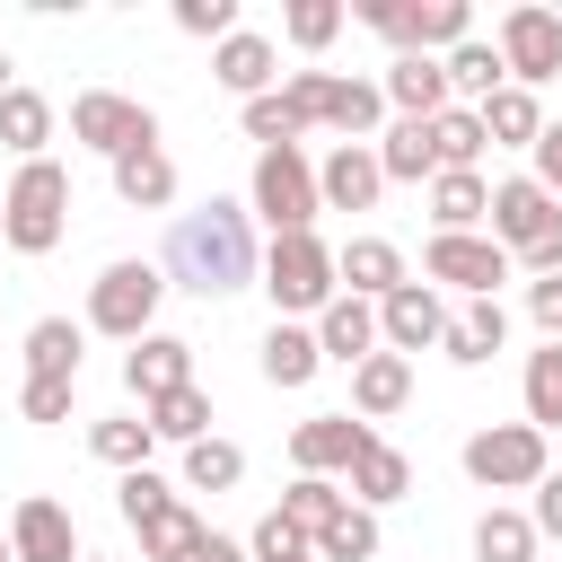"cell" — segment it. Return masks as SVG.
I'll use <instances>...</instances> for the list:
<instances>
[{"instance_id": "1", "label": "cell", "mask_w": 562, "mask_h": 562, "mask_svg": "<svg viewBox=\"0 0 562 562\" xmlns=\"http://www.w3.org/2000/svg\"><path fill=\"white\" fill-rule=\"evenodd\" d=\"M167 272H176L184 290H202V299L246 290V281H255V228H246V211H237V202L184 211L176 237H167Z\"/></svg>"}, {"instance_id": "2", "label": "cell", "mask_w": 562, "mask_h": 562, "mask_svg": "<svg viewBox=\"0 0 562 562\" xmlns=\"http://www.w3.org/2000/svg\"><path fill=\"white\" fill-rule=\"evenodd\" d=\"M61 228H70V167L26 158V167L9 176V193H0V246H18V255H53Z\"/></svg>"}, {"instance_id": "3", "label": "cell", "mask_w": 562, "mask_h": 562, "mask_svg": "<svg viewBox=\"0 0 562 562\" xmlns=\"http://www.w3.org/2000/svg\"><path fill=\"white\" fill-rule=\"evenodd\" d=\"M272 97L290 105L299 132H307V123H334L342 140H369V132H378V105H386L369 79H334V70H290Z\"/></svg>"}, {"instance_id": "4", "label": "cell", "mask_w": 562, "mask_h": 562, "mask_svg": "<svg viewBox=\"0 0 562 562\" xmlns=\"http://www.w3.org/2000/svg\"><path fill=\"white\" fill-rule=\"evenodd\" d=\"M263 290H272L281 325H290V316H307V307H325V299L342 290V281H334V246H325L316 228L272 237V255H263Z\"/></svg>"}, {"instance_id": "5", "label": "cell", "mask_w": 562, "mask_h": 562, "mask_svg": "<svg viewBox=\"0 0 562 562\" xmlns=\"http://www.w3.org/2000/svg\"><path fill=\"white\" fill-rule=\"evenodd\" d=\"M158 299H167V272H158V263H140V255H123V263H105V272H97V290H88V325H97V334H114V342H140V334H149V316H158Z\"/></svg>"}, {"instance_id": "6", "label": "cell", "mask_w": 562, "mask_h": 562, "mask_svg": "<svg viewBox=\"0 0 562 562\" xmlns=\"http://www.w3.org/2000/svg\"><path fill=\"white\" fill-rule=\"evenodd\" d=\"M70 140H88L105 158H132V149H158V114L123 88H79L70 97Z\"/></svg>"}, {"instance_id": "7", "label": "cell", "mask_w": 562, "mask_h": 562, "mask_svg": "<svg viewBox=\"0 0 562 562\" xmlns=\"http://www.w3.org/2000/svg\"><path fill=\"white\" fill-rule=\"evenodd\" d=\"M360 26H378L386 44H404V53L430 61V53H457L474 18H465V0H369Z\"/></svg>"}, {"instance_id": "8", "label": "cell", "mask_w": 562, "mask_h": 562, "mask_svg": "<svg viewBox=\"0 0 562 562\" xmlns=\"http://www.w3.org/2000/svg\"><path fill=\"white\" fill-rule=\"evenodd\" d=\"M465 474H474L483 492H527V483H544V430H527V422L474 430V439H465Z\"/></svg>"}, {"instance_id": "9", "label": "cell", "mask_w": 562, "mask_h": 562, "mask_svg": "<svg viewBox=\"0 0 562 562\" xmlns=\"http://www.w3.org/2000/svg\"><path fill=\"white\" fill-rule=\"evenodd\" d=\"M255 211L272 220V237H299V228H316V167L299 158V149H263L255 158Z\"/></svg>"}, {"instance_id": "10", "label": "cell", "mask_w": 562, "mask_h": 562, "mask_svg": "<svg viewBox=\"0 0 562 562\" xmlns=\"http://www.w3.org/2000/svg\"><path fill=\"white\" fill-rule=\"evenodd\" d=\"M492 53H501V70H509L518 88H536V79H553V70H562V18H553V9H536V0H518V9H501Z\"/></svg>"}, {"instance_id": "11", "label": "cell", "mask_w": 562, "mask_h": 562, "mask_svg": "<svg viewBox=\"0 0 562 562\" xmlns=\"http://www.w3.org/2000/svg\"><path fill=\"white\" fill-rule=\"evenodd\" d=\"M544 237H562V202H553L536 176L492 184V246H501V255H527V246H544Z\"/></svg>"}, {"instance_id": "12", "label": "cell", "mask_w": 562, "mask_h": 562, "mask_svg": "<svg viewBox=\"0 0 562 562\" xmlns=\"http://www.w3.org/2000/svg\"><path fill=\"white\" fill-rule=\"evenodd\" d=\"M9 553H18V562H79L70 509H61L53 492H26V501L9 509Z\"/></svg>"}, {"instance_id": "13", "label": "cell", "mask_w": 562, "mask_h": 562, "mask_svg": "<svg viewBox=\"0 0 562 562\" xmlns=\"http://www.w3.org/2000/svg\"><path fill=\"white\" fill-rule=\"evenodd\" d=\"M360 448H369V422H351V413H316V422L290 430V465L299 474H351Z\"/></svg>"}, {"instance_id": "14", "label": "cell", "mask_w": 562, "mask_h": 562, "mask_svg": "<svg viewBox=\"0 0 562 562\" xmlns=\"http://www.w3.org/2000/svg\"><path fill=\"white\" fill-rule=\"evenodd\" d=\"M422 272H430V281H457V290H474V299H492V281H509V255H501L492 237H430Z\"/></svg>"}, {"instance_id": "15", "label": "cell", "mask_w": 562, "mask_h": 562, "mask_svg": "<svg viewBox=\"0 0 562 562\" xmlns=\"http://www.w3.org/2000/svg\"><path fill=\"white\" fill-rule=\"evenodd\" d=\"M378 334H386L395 351H422V342H439V334H448V307H439V290H430V281H404V290H386V299H378Z\"/></svg>"}, {"instance_id": "16", "label": "cell", "mask_w": 562, "mask_h": 562, "mask_svg": "<svg viewBox=\"0 0 562 562\" xmlns=\"http://www.w3.org/2000/svg\"><path fill=\"white\" fill-rule=\"evenodd\" d=\"M316 351H325V360H342V369H360V360L378 351V307H369V299H351V290H334V299L316 307Z\"/></svg>"}, {"instance_id": "17", "label": "cell", "mask_w": 562, "mask_h": 562, "mask_svg": "<svg viewBox=\"0 0 562 562\" xmlns=\"http://www.w3.org/2000/svg\"><path fill=\"white\" fill-rule=\"evenodd\" d=\"M123 378H132V395H140V404H158V395L193 386V342H184V334H140V342H132V360H123Z\"/></svg>"}, {"instance_id": "18", "label": "cell", "mask_w": 562, "mask_h": 562, "mask_svg": "<svg viewBox=\"0 0 562 562\" xmlns=\"http://www.w3.org/2000/svg\"><path fill=\"white\" fill-rule=\"evenodd\" d=\"M378 184H386V176H378V149H360V140H342V149L316 167V202H325V211H369Z\"/></svg>"}, {"instance_id": "19", "label": "cell", "mask_w": 562, "mask_h": 562, "mask_svg": "<svg viewBox=\"0 0 562 562\" xmlns=\"http://www.w3.org/2000/svg\"><path fill=\"white\" fill-rule=\"evenodd\" d=\"M334 281H351V299H386V290H404V255L386 237H351L334 255Z\"/></svg>"}, {"instance_id": "20", "label": "cell", "mask_w": 562, "mask_h": 562, "mask_svg": "<svg viewBox=\"0 0 562 562\" xmlns=\"http://www.w3.org/2000/svg\"><path fill=\"white\" fill-rule=\"evenodd\" d=\"M404 395H413V360H404V351H369V360L351 369V404H360L369 422L404 413Z\"/></svg>"}, {"instance_id": "21", "label": "cell", "mask_w": 562, "mask_h": 562, "mask_svg": "<svg viewBox=\"0 0 562 562\" xmlns=\"http://www.w3.org/2000/svg\"><path fill=\"white\" fill-rule=\"evenodd\" d=\"M501 334H509V316H501V299H474L465 316H448V334H439V351H448L457 369H483V360L501 351Z\"/></svg>"}, {"instance_id": "22", "label": "cell", "mask_w": 562, "mask_h": 562, "mask_svg": "<svg viewBox=\"0 0 562 562\" xmlns=\"http://www.w3.org/2000/svg\"><path fill=\"white\" fill-rule=\"evenodd\" d=\"M404 492H413V457H404V448H386V439H369V448L351 457V501L386 509V501H404Z\"/></svg>"}, {"instance_id": "23", "label": "cell", "mask_w": 562, "mask_h": 562, "mask_svg": "<svg viewBox=\"0 0 562 562\" xmlns=\"http://www.w3.org/2000/svg\"><path fill=\"white\" fill-rule=\"evenodd\" d=\"M378 97H395V105H404V123L448 114V79H439V61H422V53H404V61L386 70V88H378Z\"/></svg>"}, {"instance_id": "24", "label": "cell", "mask_w": 562, "mask_h": 562, "mask_svg": "<svg viewBox=\"0 0 562 562\" xmlns=\"http://www.w3.org/2000/svg\"><path fill=\"white\" fill-rule=\"evenodd\" d=\"M378 176H386V184H422V176H439L430 123H386V132H378Z\"/></svg>"}, {"instance_id": "25", "label": "cell", "mask_w": 562, "mask_h": 562, "mask_svg": "<svg viewBox=\"0 0 562 562\" xmlns=\"http://www.w3.org/2000/svg\"><path fill=\"white\" fill-rule=\"evenodd\" d=\"M114 193H123L132 211H167V202H176V158H167V149H132V158H114Z\"/></svg>"}, {"instance_id": "26", "label": "cell", "mask_w": 562, "mask_h": 562, "mask_svg": "<svg viewBox=\"0 0 562 562\" xmlns=\"http://www.w3.org/2000/svg\"><path fill=\"white\" fill-rule=\"evenodd\" d=\"M430 220H439V237H474V220H492V184L483 176H430Z\"/></svg>"}, {"instance_id": "27", "label": "cell", "mask_w": 562, "mask_h": 562, "mask_svg": "<svg viewBox=\"0 0 562 562\" xmlns=\"http://www.w3.org/2000/svg\"><path fill=\"white\" fill-rule=\"evenodd\" d=\"M132 536H140V562H193L211 527H202V518H193L184 501H167V509H158V518H140Z\"/></svg>"}, {"instance_id": "28", "label": "cell", "mask_w": 562, "mask_h": 562, "mask_svg": "<svg viewBox=\"0 0 562 562\" xmlns=\"http://www.w3.org/2000/svg\"><path fill=\"white\" fill-rule=\"evenodd\" d=\"M211 79L237 88V97H272V44H263V35H228V44L211 53Z\"/></svg>"}, {"instance_id": "29", "label": "cell", "mask_w": 562, "mask_h": 562, "mask_svg": "<svg viewBox=\"0 0 562 562\" xmlns=\"http://www.w3.org/2000/svg\"><path fill=\"white\" fill-rule=\"evenodd\" d=\"M439 79H448V97H465V105H492L509 70H501V53H492V44H474V35H465V44L439 61Z\"/></svg>"}, {"instance_id": "30", "label": "cell", "mask_w": 562, "mask_h": 562, "mask_svg": "<svg viewBox=\"0 0 562 562\" xmlns=\"http://www.w3.org/2000/svg\"><path fill=\"white\" fill-rule=\"evenodd\" d=\"M26 378H70L79 386V325L70 316H35L26 325Z\"/></svg>"}, {"instance_id": "31", "label": "cell", "mask_w": 562, "mask_h": 562, "mask_svg": "<svg viewBox=\"0 0 562 562\" xmlns=\"http://www.w3.org/2000/svg\"><path fill=\"white\" fill-rule=\"evenodd\" d=\"M316 369H325L316 325H272V334H263V378H272V386H307Z\"/></svg>"}, {"instance_id": "32", "label": "cell", "mask_w": 562, "mask_h": 562, "mask_svg": "<svg viewBox=\"0 0 562 562\" xmlns=\"http://www.w3.org/2000/svg\"><path fill=\"white\" fill-rule=\"evenodd\" d=\"M430 149H439V176H474V158H483V114H474V105L430 114Z\"/></svg>"}, {"instance_id": "33", "label": "cell", "mask_w": 562, "mask_h": 562, "mask_svg": "<svg viewBox=\"0 0 562 562\" xmlns=\"http://www.w3.org/2000/svg\"><path fill=\"white\" fill-rule=\"evenodd\" d=\"M140 413H149V439H176V448L211 439V395H202V386H176V395H158V404H140Z\"/></svg>"}, {"instance_id": "34", "label": "cell", "mask_w": 562, "mask_h": 562, "mask_svg": "<svg viewBox=\"0 0 562 562\" xmlns=\"http://www.w3.org/2000/svg\"><path fill=\"white\" fill-rule=\"evenodd\" d=\"M44 140H53V105H44L35 88H9V97H0V149L44 158Z\"/></svg>"}, {"instance_id": "35", "label": "cell", "mask_w": 562, "mask_h": 562, "mask_svg": "<svg viewBox=\"0 0 562 562\" xmlns=\"http://www.w3.org/2000/svg\"><path fill=\"white\" fill-rule=\"evenodd\" d=\"M474 114H483V140H501V149H536V132H544V114H536L527 88H501V97L474 105Z\"/></svg>"}, {"instance_id": "36", "label": "cell", "mask_w": 562, "mask_h": 562, "mask_svg": "<svg viewBox=\"0 0 562 562\" xmlns=\"http://www.w3.org/2000/svg\"><path fill=\"white\" fill-rule=\"evenodd\" d=\"M342 501H351V492H334L325 474H299V483L281 492V518H290V527H299V536L316 544V536H325V527L342 518Z\"/></svg>"}, {"instance_id": "37", "label": "cell", "mask_w": 562, "mask_h": 562, "mask_svg": "<svg viewBox=\"0 0 562 562\" xmlns=\"http://www.w3.org/2000/svg\"><path fill=\"white\" fill-rule=\"evenodd\" d=\"M184 483L193 492H237L246 483V448L237 439H193L184 448Z\"/></svg>"}, {"instance_id": "38", "label": "cell", "mask_w": 562, "mask_h": 562, "mask_svg": "<svg viewBox=\"0 0 562 562\" xmlns=\"http://www.w3.org/2000/svg\"><path fill=\"white\" fill-rule=\"evenodd\" d=\"M474 562H536V527L518 509H483L474 518Z\"/></svg>"}, {"instance_id": "39", "label": "cell", "mask_w": 562, "mask_h": 562, "mask_svg": "<svg viewBox=\"0 0 562 562\" xmlns=\"http://www.w3.org/2000/svg\"><path fill=\"white\" fill-rule=\"evenodd\" d=\"M527 430H562V342L527 360Z\"/></svg>"}, {"instance_id": "40", "label": "cell", "mask_w": 562, "mask_h": 562, "mask_svg": "<svg viewBox=\"0 0 562 562\" xmlns=\"http://www.w3.org/2000/svg\"><path fill=\"white\" fill-rule=\"evenodd\" d=\"M307 553H316V562H369V553H378V518L342 501V518H334V527H325Z\"/></svg>"}, {"instance_id": "41", "label": "cell", "mask_w": 562, "mask_h": 562, "mask_svg": "<svg viewBox=\"0 0 562 562\" xmlns=\"http://www.w3.org/2000/svg\"><path fill=\"white\" fill-rule=\"evenodd\" d=\"M281 35H290L299 53H316V44H334V35H342V9H334V0H290Z\"/></svg>"}, {"instance_id": "42", "label": "cell", "mask_w": 562, "mask_h": 562, "mask_svg": "<svg viewBox=\"0 0 562 562\" xmlns=\"http://www.w3.org/2000/svg\"><path fill=\"white\" fill-rule=\"evenodd\" d=\"M88 448H97L105 465L140 474V457H149V422H97V430H88Z\"/></svg>"}, {"instance_id": "43", "label": "cell", "mask_w": 562, "mask_h": 562, "mask_svg": "<svg viewBox=\"0 0 562 562\" xmlns=\"http://www.w3.org/2000/svg\"><path fill=\"white\" fill-rule=\"evenodd\" d=\"M246 140H263V149H299L290 105H281V97H246Z\"/></svg>"}, {"instance_id": "44", "label": "cell", "mask_w": 562, "mask_h": 562, "mask_svg": "<svg viewBox=\"0 0 562 562\" xmlns=\"http://www.w3.org/2000/svg\"><path fill=\"white\" fill-rule=\"evenodd\" d=\"M176 26H184V35H220V44H228V35H237V0H176Z\"/></svg>"}, {"instance_id": "45", "label": "cell", "mask_w": 562, "mask_h": 562, "mask_svg": "<svg viewBox=\"0 0 562 562\" xmlns=\"http://www.w3.org/2000/svg\"><path fill=\"white\" fill-rule=\"evenodd\" d=\"M299 553H307V536H299L281 509H272V518L255 527V544H246V562H299Z\"/></svg>"}, {"instance_id": "46", "label": "cell", "mask_w": 562, "mask_h": 562, "mask_svg": "<svg viewBox=\"0 0 562 562\" xmlns=\"http://www.w3.org/2000/svg\"><path fill=\"white\" fill-rule=\"evenodd\" d=\"M18 413H26V422H61V413H70V378H26V386H18Z\"/></svg>"}, {"instance_id": "47", "label": "cell", "mask_w": 562, "mask_h": 562, "mask_svg": "<svg viewBox=\"0 0 562 562\" xmlns=\"http://www.w3.org/2000/svg\"><path fill=\"white\" fill-rule=\"evenodd\" d=\"M114 501H123V518H132V527H140V518H158V509H167V501H176V492H167V483H158V474H149V465H140V474H123V492H114Z\"/></svg>"}, {"instance_id": "48", "label": "cell", "mask_w": 562, "mask_h": 562, "mask_svg": "<svg viewBox=\"0 0 562 562\" xmlns=\"http://www.w3.org/2000/svg\"><path fill=\"white\" fill-rule=\"evenodd\" d=\"M527 316L544 325V342H562V272H544V281H527Z\"/></svg>"}, {"instance_id": "49", "label": "cell", "mask_w": 562, "mask_h": 562, "mask_svg": "<svg viewBox=\"0 0 562 562\" xmlns=\"http://www.w3.org/2000/svg\"><path fill=\"white\" fill-rule=\"evenodd\" d=\"M536 184L562 202V123H544V132H536Z\"/></svg>"}, {"instance_id": "50", "label": "cell", "mask_w": 562, "mask_h": 562, "mask_svg": "<svg viewBox=\"0 0 562 562\" xmlns=\"http://www.w3.org/2000/svg\"><path fill=\"white\" fill-rule=\"evenodd\" d=\"M536 536H562V474H544L536 483V518H527Z\"/></svg>"}, {"instance_id": "51", "label": "cell", "mask_w": 562, "mask_h": 562, "mask_svg": "<svg viewBox=\"0 0 562 562\" xmlns=\"http://www.w3.org/2000/svg\"><path fill=\"white\" fill-rule=\"evenodd\" d=\"M193 562H246V544H237V536H202V553H193Z\"/></svg>"}, {"instance_id": "52", "label": "cell", "mask_w": 562, "mask_h": 562, "mask_svg": "<svg viewBox=\"0 0 562 562\" xmlns=\"http://www.w3.org/2000/svg\"><path fill=\"white\" fill-rule=\"evenodd\" d=\"M0 97H9V53H0Z\"/></svg>"}, {"instance_id": "53", "label": "cell", "mask_w": 562, "mask_h": 562, "mask_svg": "<svg viewBox=\"0 0 562 562\" xmlns=\"http://www.w3.org/2000/svg\"><path fill=\"white\" fill-rule=\"evenodd\" d=\"M0 562H18V553H9V536H0Z\"/></svg>"}, {"instance_id": "54", "label": "cell", "mask_w": 562, "mask_h": 562, "mask_svg": "<svg viewBox=\"0 0 562 562\" xmlns=\"http://www.w3.org/2000/svg\"><path fill=\"white\" fill-rule=\"evenodd\" d=\"M299 562H316V553H299Z\"/></svg>"}, {"instance_id": "55", "label": "cell", "mask_w": 562, "mask_h": 562, "mask_svg": "<svg viewBox=\"0 0 562 562\" xmlns=\"http://www.w3.org/2000/svg\"><path fill=\"white\" fill-rule=\"evenodd\" d=\"M79 562H88V553H79Z\"/></svg>"}]
</instances>
